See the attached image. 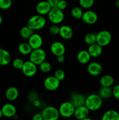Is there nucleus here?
<instances>
[{
	"label": "nucleus",
	"mask_w": 119,
	"mask_h": 120,
	"mask_svg": "<svg viewBox=\"0 0 119 120\" xmlns=\"http://www.w3.org/2000/svg\"><path fill=\"white\" fill-rule=\"evenodd\" d=\"M51 9V6L50 5L47 1H40L36 5V11L40 15H47Z\"/></svg>",
	"instance_id": "obj_17"
},
{
	"label": "nucleus",
	"mask_w": 119,
	"mask_h": 120,
	"mask_svg": "<svg viewBox=\"0 0 119 120\" xmlns=\"http://www.w3.org/2000/svg\"><path fill=\"white\" fill-rule=\"evenodd\" d=\"M57 60L58 63H63L65 61V56L64 55H60V56H57Z\"/></svg>",
	"instance_id": "obj_41"
},
{
	"label": "nucleus",
	"mask_w": 119,
	"mask_h": 120,
	"mask_svg": "<svg viewBox=\"0 0 119 120\" xmlns=\"http://www.w3.org/2000/svg\"><path fill=\"white\" fill-rule=\"evenodd\" d=\"M24 61L21 58H16L13 60L12 65L15 69H22V66L24 64Z\"/></svg>",
	"instance_id": "obj_33"
},
{
	"label": "nucleus",
	"mask_w": 119,
	"mask_h": 120,
	"mask_svg": "<svg viewBox=\"0 0 119 120\" xmlns=\"http://www.w3.org/2000/svg\"><path fill=\"white\" fill-rule=\"evenodd\" d=\"M67 7V2L65 0H59L57 7L61 10L63 11L66 9Z\"/></svg>",
	"instance_id": "obj_37"
},
{
	"label": "nucleus",
	"mask_w": 119,
	"mask_h": 120,
	"mask_svg": "<svg viewBox=\"0 0 119 120\" xmlns=\"http://www.w3.org/2000/svg\"><path fill=\"white\" fill-rule=\"evenodd\" d=\"M47 1L51 8H54L57 7L59 0H47Z\"/></svg>",
	"instance_id": "obj_39"
},
{
	"label": "nucleus",
	"mask_w": 119,
	"mask_h": 120,
	"mask_svg": "<svg viewBox=\"0 0 119 120\" xmlns=\"http://www.w3.org/2000/svg\"><path fill=\"white\" fill-rule=\"evenodd\" d=\"M90 110L85 105L76 107L75 109L74 116L77 119L83 120L86 117H88Z\"/></svg>",
	"instance_id": "obj_16"
},
{
	"label": "nucleus",
	"mask_w": 119,
	"mask_h": 120,
	"mask_svg": "<svg viewBox=\"0 0 119 120\" xmlns=\"http://www.w3.org/2000/svg\"><path fill=\"white\" fill-rule=\"evenodd\" d=\"M33 105L35 107H39L40 105V101L36 99V100H35L33 102Z\"/></svg>",
	"instance_id": "obj_42"
},
{
	"label": "nucleus",
	"mask_w": 119,
	"mask_h": 120,
	"mask_svg": "<svg viewBox=\"0 0 119 120\" xmlns=\"http://www.w3.org/2000/svg\"><path fill=\"white\" fill-rule=\"evenodd\" d=\"M103 104V98L96 94H91L86 97L85 105L90 111H97L101 108Z\"/></svg>",
	"instance_id": "obj_1"
},
{
	"label": "nucleus",
	"mask_w": 119,
	"mask_h": 120,
	"mask_svg": "<svg viewBox=\"0 0 119 120\" xmlns=\"http://www.w3.org/2000/svg\"><path fill=\"white\" fill-rule=\"evenodd\" d=\"M83 120H91V118H88V117H86V118H85V119H84Z\"/></svg>",
	"instance_id": "obj_46"
},
{
	"label": "nucleus",
	"mask_w": 119,
	"mask_h": 120,
	"mask_svg": "<svg viewBox=\"0 0 119 120\" xmlns=\"http://www.w3.org/2000/svg\"><path fill=\"white\" fill-rule=\"evenodd\" d=\"M79 5L84 9H89L94 3V0H79Z\"/></svg>",
	"instance_id": "obj_31"
},
{
	"label": "nucleus",
	"mask_w": 119,
	"mask_h": 120,
	"mask_svg": "<svg viewBox=\"0 0 119 120\" xmlns=\"http://www.w3.org/2000/svg\"><path fill=\"white\" fill-rule=\"evenodd\" d=\"M44 87L49 91H55L60 86V81L57 79L54 76H49L46 77L43 82Z\"/></svg>",
	"instance_id": "obj_9"
},
{
	"label": "nucleus",
	"mask_w": 119,
	"mask_h": 120,
	"mask_svg": "<svg viewBox=\"0 0 119 120\" xmlns=\"http://www.w3.org/2000/svg\"><path fill=\"white\" fill-rule=\"evenodd\" d=\"M98 94L103 99L109 98L112 96V89L110 87H102L99 90Z\"/></svg>",
	"instance_id": "obj_26"
},
{
	"label": "nucleus",
	"mask_w": 119,
	"mask_h": 120,
	"mask_svg": "<svg viewBox=\"0 0 119 120\" xmlns=\"http://www.w3.org/2000/svg\"><path fill=\"white\" fill-rule=\"evenodd\" d=\"M3 116V114H2V110L1 109H0V118H2V117Z\"/></svg>",
	"instance_id": "obj_45"
},
{
	"label": "nucleus",
	"mask_w": 119,
	"mask_h": 120,
	"mask_svg": "<svg viewBox=\"0 0 119 120\" xmlns=\"http://www.w3.org/2000/svg\"><path fill=\"white\" fill-rule=\"evenodd\" d=\"M115 5L117 8L119 9V0H116V1Z\"/></svg>",
	"instance_id": "obj_43"
},
{
	"label": "nucleus",
	"mask_w": 119,
	"mask_h": 120,
	"mask_svg": "<svg viewBox=\"0 0 119 120\" xmlns=\"http://www.w3.org/2000/svg\"><path fill=\"white\" fill-rule=\"evenodd\" d=\"M60 27L57 24H53L49 28V32L52 35H57L59 34Z\"/></svg>",
	"instance_id": "obj_35"
},
{
	"label": "nucleus",
	"mask_w": 119,
	"mask_h": 120,
	"mask_svg": "<svg viewBox=\"0 0 119 120\" xmlns=\"http://www.w3.org/2000/svg\"><path fill=\"white\" fill-rule=\"evenodd\" d=\"M75 107L70 101H64L60 105V115L64 118H70L74 116Z\"/></svg>",
	"instance_id": "obj_5"
},
{
	"label": "nucleus",
	"mask_w": 119,
	"mask_h": 120,
	"mask_svg": "<svg viewBox=\"0 0 119 120\" xmlns=\"http://www.w3.org/2000/svg\"><path fill=\"white\" fill-rule=\"evenodd\" d=\"M29 99L30 102H33L35 100L37 99V94L35 91H31L29 94Z\"/></svg>",
	"instance_id": "obj_38"
},
{
	"label": "nucleus",
	"mask_w": 119,
	"mask_h": 120,
	"mask_svg": "<svg viewBox=\"0 0 119 120\" xmlns=\"http://www.w3.org/2000/svg\"><path fill=\"white\" fill-rule=\"evenodd\" d=\"M3 116L7 118H12L16 116V109L14 104L11 103H7L1 108Z\"/></svg>",
	"instance_id": "obj_15"
},
{
	"label": "nucleus",
	"mask_w": 119,
	"mask_h": 120,
	"mask_svg": "<svg viewBox=\"0 0 119 120\" xmlns=\"http://www.w3.org/2000/svg\"><path fill=\"white\" fill-rule=\"evenodd\" d=\"M84 41L85 43L89 46L96 43V34L93 33H88L85 36Z\"/></svg>",
	"instance_id": "obj_29"
},
{
	"label": "nucleus",
	"mask_w": 119,
	"mask_h": 120,
	"mask_svg": "<svg viewBox=\"0 0 119 120\" xmlns=\"http://www.w3.org/2000/svg\"><path fill=\"white\" fill-rule=\"evenodd\" d=\"M22 71L23 75L26 77H33L37 73V65L30 60L24 62L22 66Z\"/></svg>",
	"instance_id": "obj_8"
},
{
	"label": "nucleus",
	"mask_w": 119,
	"mask_h": 120,
	"mask_svg": "<svg viewBox=\"0 0 119 120\" xmlns=\"http://www.w3.org/2000/svg\"><path fill=\"white\" fill-rule=\"evenodd\" d=\"M46 58V53L42 48L33 49L29 55V60L32 62L36 65H39L44 62Z\"/></svg>",
	"instance_id": "obj_4"
},
{
	"label": "nucleus",
	"mask_w": 119,
	"mask_h": 120,
	"mask_svg": "<svg viewBox=\"0 0 119 120\" xmlns=\"http://www.w3.org/2000/svg\"><path fill=\"white\" fill-rule=\"evenodd\" d=\"M19 96V90L15 87H10L5 92V97L8 100L10 101L16 100Z\"/></svg>",
	"instance_id": "obj_21"
},
{
	"label": "nucleus",
	"mask_w": 119,
	"mask_h": 120,
	"mask_svg": "<svg viewBox=\"0 0 119 120\" xmlns=\"http://www.w3.org/2000/svg\"><path fill=\"white\" fill-rule=\"evenodd\" d=\"M39 69L41 71L44 73H47L51 71V65L49 62L44 60L42 63L39 64Z\"/></svg>",
	"instance_id": "obj_30"
},
{
	"label": "nucleus",
	"mask_w": 119,
	"mask_h": 120,
	"mask_svg": "<svg viewBox=\"0 0 119 120\" xmlns=\"http://www.w3.org/2000/svg\"><path fill=\"white\" fill-rule=\"evenodd\" d=\"M47 15L49 21L53 24H60L64 19L63 11L61 10L57 7L51 8Z\"/></svg>",
	"instance_id": "obj_3"
},
{
	"label": "nucleus",
	"mask_w": 119,
	"mask_h": 120,
	"mask_svg": "<svg viewBox=\"0 0 119 120\" xmlns=\"http://www.w3.org/2000/svg\"><path fill=\"white\" fill-rule=\"evenodd\" d=\"M34 33V30L30 29L28 26L22 27L20 30V35L22 38L28 39L30 36Z\"/></svg>",
	"instance_id": "obj_27"
},
{
	"label": "nucleus",
	"mask_w": 119,
	"mask_h": 120,
	"mask_svg": "<svg viewBox=\"0 0 119 120\" xmlns=\"http://www.w3.org/2000/svg\"><path fill=\"white\" fill-rule=\"evenodd\" d=\"M81 19L86 24L93 25L98 21V16L95 12L91 10H88L83 13Z\"/></svg>",
	"instance_id": "obj_10"
},
{
	"label": "nucleus",
	"mask_w": 119,
	"mask_h": 120,
	"mask_svg": "<svg viewBox=\"0 0 119 120\" xmlns=\"http://www.w3.org/2000/svg\"><path fill=\"white\" fill-rule=\"evenodd\" d=\"M112 96L119 100V84H117L112 88Z\"/></svg>",
	"instance_id": "obj_36"
},
{
	"label": "nucleus",
	"mask_w": 119,
	"mask_h": 120,
	"mask_svg": "<svg viewBox=\"0 0 119 120\" xmlns=\"http://www.w3.org/2000/svg\"><path fill=\"white\" fill-rule=\"evenodd\" d=\"M18 49L19 52L23 55H30V53L33 50L30 45L28 43H28H26V42L21 43L18 46Z\"/></svg>",
	"instance_id": "obj_25"
},
{
	"label": "nucleus",
	"mask_w": 119,
	"mask_h": 120,
	"mask_svg": "<svg viewBox=\"0 0 119 120\" xmlns=\"http://www.w3.org/2000/svg\"><path fill=\"white\" fill-rule=\"evenodd\" d=\"M114 79L113 77L109 75H105L101 77L99 80L102 87H111L114 84Z\"/></svg>",
	"instance_id": "obj_24"
},
{
	"label": "nucleus",
	"mask_w": 119,
	"mask_h": 120,
	"mask_svg": "<svg viewBox=\"0 0 119 120\" xmlns=\"http://www.w3.org/2000/svg\"><path fill=\"white\" fill-rule=\"evenodd\" d=\"M78 62L80 64H87L89 62L91 56L89 53L88 51L86 50H82L78 52L77 56Z\"/></svg>",
	"instance_id": "obj_22"
},
{
	"label": "nucleus",
	"mask_w": 119,
	"mask_h": 120,
	"mask_svg": "<svg viewBox=\"0 0 119 120\" xmlns=\"http://www.w3.org/2000/svg\"><path fill=\"white\" fill-rule=\"evenodd\" d=\"M82 9L79 7H75L72 8L71 11V15L73 18L77 19H80L82 18V16L83 15Z\"/></svg>",
	"instance_id": "obj_28"
},
{
	"label": "nucleus",
	"mask_w": 119,
	"mask_h": 120,
	"mask_svg": "<svg viewBox=\"0 0 119 120\" xmlns=\"http://www.w3.org/2000/svg\"><path fill=\"white\" fill-rule=\"evenodd\" d=\"M50 50L51 53L56 56L64 55L65 53V47L61 42L56 41L53 42L50 46Z\"/></svg>",
	"instance_id": "obj_11"
},
{
	"label": "nucleus",
	"mask_w": 119,
	"mask_h": 120,
	"mask_svg": "<svg viewBox=\"0 0 119 120\" xmlns=\"http://www.w3.org/2000/svg\"><path fill=\"white\" fill-rule=\"evenodd\" d=\"M88 72L93 76H98L102 73L103 71L102 66L99 63L93 62L89 63L87 67Z\"/></svg>",
	"instance_id": "obj_14"
},
{
	"label": "nucleus",
	"mask_w": 119,
	"mask_h": 120,
	"mask_svg": "<svg viewBox=\"0 0 119 120\" xmlns=\"http://www.w3.org/2000/svg\"><path fill=\"white\" fill-rule=\"evenodd\" d=\"M11 61L10 53L4 49H0V66L8 65Z\"/></svg>",
	"instance_id": "obj_20"
},
{
	"label": "nucleus",
	"mask_w": 119,
	"mask_h": 120,
	"mask_svg": "<svg viewBox=\"0 0 119 120\" xmlns=\"http://www.w3.org/2000/svg\"><path fill=\"white\" fill-rule=\"evenodd\" d=\"M12 4V0H0V9L6 10L10 8Z\"/></svg>",
	"instance_id": "obj_32"
},
{
	"label": "nucleus",
	"mask_w": 119,
	"mask_h": 120,
	"mask_svg": "<svg viewBox=\"0 0 119 120\" xmlns=\"http://www.w3.org/2000/svg\"><path fill=\"white\" fill-rule=\"evenodd\" d=\"M41 113L44 120H57L60 116L58 109L53 106H48L44 108Z\"/></svg>",
	"instance_id": "obj_6"
},
{
	"label": "nucleus",
	"mask_w": 119,
	"mask_h": 120,
	"mask_svg": "<svg viewBox=\"0 0 119 120\" xmlns=\"http://www.w3.org/2000/svg\"><path fill=\"white\" fill-rule=\"evenodd\" d=\"M73 34L72 28L69 26L63 25L60 27L59 35L64 39H70L73 36Z\"/></svg>",
	"instance_id": "obj_18"
},
{
	"label": "nucleus",
	"mask_w": 119,
	"mask_h": 120,
	"mask_svg": "<svg viewBox=\"0 0 119 120\" xmlns=\"http://www.w3.org/2000/svg\"><path fill=\"white\" fill-rule=\"evenodd\" d=\"M54 76L61 82L65 79V73L64 70H63L62 69H57L55 71Z\"/></svg>",
	"instance_id": "obj_34"
},
{
	"label": "nucleus",
	"mask_w": 119,
	"mask_h": 120,
	"mask_svg": "<svg viewBox=\"0 0 119 120\" xmlns=\"http://www.w3.org/2000/svg\"><path fill=\"white\" fill-rule=\"evenodd\" d=\"M112 39V34L108 30H102L96 34V43L102 47L108 45L111 42Z\"/></svg>",
	"instance_id": "obj_7"
},
{
	"label": "nucleus",
	"mask_w": 119,
	"mask_h": 120,
	"mask_svg": "<svg viewBox=\"0 0 119 120\" xmlns=\"http://www.w3.org/2000/svg\"><path fill=\"white\" fill-rule=\"evenodd\" d=\"M102 120H119V112L114 110H109L105 112L102 117Z\"/></svg>",
	"instance_id": "obj_23"
},
{
	"label": "nucleus",
	"mask_w": 119,
	"mask_h": 120,
	"mask_svg": "<svg viewBox=\"0 0 119 120\" xmlns=\"http://www.w3.org/2000/svg\"><path fill=\"white\" fill-rule=\"evenodd\" d=\"M2 21H3V19H2V16L0 15V25H1V23H2Z\"/></svg>",
	"instance_id": "obj_44"
},
{
	"label": "nucleus",
	"mask_w": 119,
	"mask_h": 120,
	"mask_svg": "<svg viewBox=\"0 0 119 120\" xmlns=\"http://www.w3.org/2000/svg\"><path fill=\"white\" fill-rule=\"evenodd\" d=\"M28 43L32 49L40 48L43 45V39L39 34L33 33L28 39Z\"/></svg>",
	"instance_id": "obj_13"
},
{
	"label": "nucleus",
	"mask_w": 119,
	"mask_h": 120,
	"mask_svg": "<svg viewBox=\"0 0 119 120\" xmlns=\"http://www.w3.org/2000/svg\"><path fill=\"white\" fill-rule=\"evenodd\" d=\"M88 51L91 57H97L100 56L102 53L103 47H102L97 43H95L89 46Z\"/></svg>",
	"instance_id": "obj_19"
},
{
	"label": "nucleus",
	"mask_w": 119,
	"mask_h": 120,
	"mask_svg": "<svg viewBox=\"0 0 119 120\" xmlns=\"http://www.w3.org/2000/svg\"><path fill=\"white\" fill-rule=\"evenodd\" d=\"M85 99H86V97L84 95L80 93L73 92L71 94L70 101L76 108L85 105Z\"/></svg>",
	"instance_id": "obj_12"
},
{
	"label": "nucleus",
	"mask_w": 119,
	"mask_h": 120,
	"mask_svg": "<svg viewBox=\"0 0 119 120\" xmlns=\"http://www.w3.org/2000/svg\"><path fill=\"white\" fill-rule=\"evenodd\" d=\"M33 120H43V117L42 113H36L33 117Z\"/></svg>",
	"instance_id": "obj_40"
},
{
	"label": "nucleus",
	"mask_w": 119,
	"mask_h": 120,
	"mask_svg": "<svg viewBox=\"0 0 119 120\" xmlns=\"http://www.w3.org/2000/svg\"><path fill=\"white\" fill-rule=\"evenodd\" d=\"M46 25V20L43 15L37 14L30 17L27 22V26L33 30L43 29Z\"/></svg>",
	"instance_id": "obj_2"
}]
</instances>
